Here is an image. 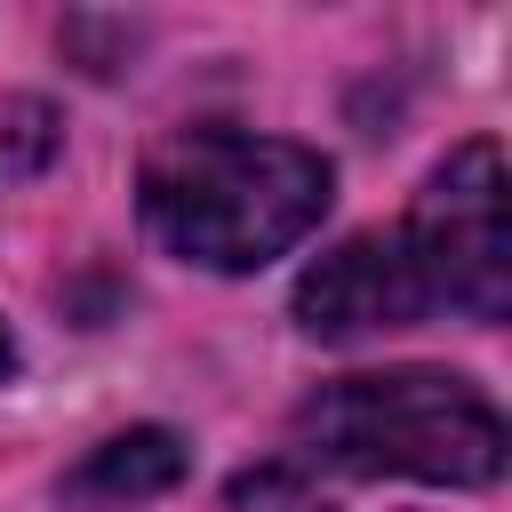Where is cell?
Returning <instances> with one entry per match:
<instances>
[{
    "label": "cell",
    "instance_id": "6da1fadb",
    "mask_svg": "<svg viewBox=\"0 0 512 512\" xmlns=\"http://www.w3.org/2000/svg\"><path fill=\"white\" fill-rule=\"evenodd\" d=\"M336 200V168L312 144L248 128H176L144 152V224L208 272H256L288 256Z\"/></svg>",
    "mask_w": 512,
    "mask_h": 512
},
{
    "label": "cell",
    "instance_id": "7a4b0ae2",
    "mask_svg": "<svg viewBox=\"0 0 512 512\" xmlns=\"http://www.w3.org/2000/svg\"><path fill=\"white\" fill-rule=\"evenodd\" d=\"M296 440L360 480H432V488H488L504 472V416L480 384L448 368H384L336 376L296 408Z\"/></svg>",
    "mask_w": 512,
    "mask_h": 512
},
{
    "label": "cell",
    "instance_id": "3957f363",
    "mask_svg": "<svg viewBox=\"0 0 512 512\" xmlns=\"http://www.w3.org/2000/svg\"><path fill=\"white\" fill-rule=\"evenodd\" d=\"M400 240H408V264H416L432 312L448 304V312H464V320H504V312H512V200H504V152H496L488 136L456 144V152L424 176V192H416Z\"/></svg>",
    "mask_w": 512,
    "mask_h": 512
},
{
    "label": "cell",
    "instance_id": "277c9868",
    "mask_svg": "<svg viewBox=\"0 0 512 512\" xmlns=\"http://www.w3.org/2000/svg\"><path fill=\"white\" fill-rule=\"evenodd\" d=\"M424 312H432V296L408 264L400 224L392 232H352L344 248H328L296 280V328L328 336V344H352V336H376V328H416Z\"/></svg>",
    "mask_w": 512,
    "mask_h": 512
},
{
    "label": "cell",
    "instance_id": "5b68a950",
    "mask_svg": "<svg viewBox=\"0 0 512 512\" xmlns=\"http://www.w3.org/2000/svg\"><path fill=\"white\" fill-rule=\"evenodd\" d=\"M176 480H184V440L168 424H136L88 448V464L72 472V496H160Z\"/></svg>",
    "mask_w": 512,
    "mask_h": 512
},
{
    "label": "cell",
    "instance_id": "8992f818",
    "mask_svg": "<svg viewBox=\"0 0 512 512\" xmlns=\"http://www.w3.org/2000/svg\"><path fill=\"white\" fill-rule=\"evenodd\" d=\"M56 160V112L40 96H0V184H24Z\"/></svg>",
    "mask_w": 512,
    "mask_h": 512
},
{
    "label": "cell",
    "instance_id": "52a82bcc",
    "mask_svg": "<svg viewBox=\"0 0 512 512\" xmlns=\"http://www.w3.org/2000/svg\"><path fill=\"white\" fill-rule=\"evenodd\" d=\"M232 512H328L288 464H256V472H240L232 480Z\"/></svg>",
    "mask_w": 512,
    "mask_h": 512
},
{
    "label": "cell",
    "instance_id": "ba28073f",
    "mask_svg": "<svg viewBox=\"0 0 512 512\" xmlns=\"http://www.w3.org/2000/svg\"><path fill=\"white\" fill-rule=\"evenodd\" d=\"M0 376H16V344H8V328H0Z\"/></svg>",
    "mask_w": 512,
    "mask_h": 512
}]
</instances>
